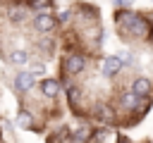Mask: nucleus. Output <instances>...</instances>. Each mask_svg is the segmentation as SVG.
<instances>
[{"mask_svg":"<svg viewBox=\"0 0 153 143\" xmlns=\"http://www.w3.org/2000/svg\"><path fill=\"white\" fill-rule=\"evenodd\" d=\"M115 21H117V26H120L124 33H129V36H134V38H148V36H151V21H148L146 17H141L139 12L120 10Z\"/></svg>","mask_w":153,"mask_h":143,"instance_id":"1","label":"nucleus"},{"mask_svg":"<svg viewBox=\"0 0 153 143\" xmlns=\"http://www.w3.org/2000/svg\"><path fill=\"white\" fill-rule=\"evenodd\" d=\"M86 64H88V60H86L81 52H72V55L65 57L62 72H65V76H79V74L86 69Z\"/></svg>","mask_w":153,"mask_h":143,"instance_id":"2","label":"nucleus"},{"mask_svg":"<svg viewBox=\"0 0 153 143\" xmlns=\"http://www.w3.org/2000/svg\"><path fill=\"white\" fill-rule=\"evenodd\" d=\"M33 26H36V31H41V33H50V31L57 26V17L50 14L48 10H41V12L33 17Z\"/></svg>","mask_w":153,"mask_h":143,"instance_id":"3","label":"nucleus"},{"mask_svg":"<svg viewBox=\"0 0 153 143\" xmlns=\"http://www.w3.org/2000/svg\"><path fill=\"white\" fill-rule=\"evenodd\" d=\"M122 62H120V57L117 55H108L103 62H100V74L105 76V79H115L120 72H122Z\"/></svg>","mask_w":153,"mask_h":143,"instance_id":"4","label":"nucleus"},{"mask_svg":"<svg viewBox=\"0 0 153 143\" xmlns=\"http://www.w3.org/2000/svg\"><path fill=\"white\" fill-rule=\"evenodd\" d=\"M33 86H36V76H33L31 72H17V76H14V88H17V91L26 93V91H31Z\"/></svg>","mask_w":153,"mask_h":143,"instance_id":"5","label":"nucleus"},{"mask_svg":"<svg viewBox=\"0 0 153 143\" xmlns=\"http://www.w3.org/2000/svg\"><path fill=\"white\" fill-rule=\"evenodd\" d=\"M120 105L124 110H139L141 107V95H136L134 91H127V93L120 95Z\"/></svg>","mask_w":153,"mask_h":143,"instance_id":"6","label":"nucleus"},{"mask_svg":"<svg viewBox=\"0 0 153 143\" xmlns=\"http://www.w3.org/2000/svg\"><path fill=\"white\" fill-rule=\"evenodd\" d=\"M41 93H43L45 98H55V95L60 93V81H57V79H43V81H41Z\"/></svg>","mask_w":153,"mask_h":143,"instance_id":"7","label":"nucleus"},{"mask_svg":"<svg viewBox=\"0 0 153 143\" xmlns=\"http://www.w3.org/2000/svg\"><path fill=\"white\" fill-rule=\"evenodd\" d=\"M151 88H153V83H151V79H146V76H139V79H134V83H131V91L136 93V95H148L151 93Z\"/></svg>","mask_w":153,"mask_h":143,"instance_id":"8","label":"nucleus"},{"mask_svg":"<svg viewBox=\"0 0 153 143\" xmlns=\"http://www.w3.org/2000/svg\"><path fill=\"white\" fill-rule=\"evenodd\" d=\"M96 117H98V122L112 124V122H115V110H112L110 105H98V107H96Z\"/></svg>","mask_w":153,"mask_h":143,"instance_id":"9","label":"nucleus"},{"mask_svg":"<svg viewBox=\"0 0 153 143\" xmlns=\"http://www.w3.org/2000/svg\"><path fill=\"white\" fill-rule=\"evenodd\" d=\"M26 14H29V7H24V5H12V7H10V12H7L10 21H24V19H26Z\"/></svg>","mask_w":153,"mask_h":143,"instance_id":"10","label":"nucleus"},{"mask_svg":"<svg viewBox=\"0 0 153 143\" xmlns=\"http://www.w3.org/2000/svg\"><path fill=\"white\" fill-rule=\"evenodd\" d=\"M10 62L22 67V64H29V50H12L10 52Z\"/></svg>","mask_w":153,"mask_h":143,"instance_id":"11","label":"nucleus"},{"mask_svg":"<svg viewBox=\"0 0 153 143\" xmlns=\"http://www.w3.org/2000/svg\"><path fill=\"white\" fill-rule=\"evenodd\" d=\"M17 124H19L22 129H31V126H33V117H31V112L19 110V114H17Z\"/></svg>","mask_w":153,"mask_h":143,"instance_id":"12","label":"nucleus"},{"mask_svg":"<svg viewBox=\"0 0 153 143\" xmlns=\"http://www.w3.org/2000/svg\"><path fill=\"white\" fill-rule=\"evenodd\" d=\"M67 98H69L72 105H79V102H81V91H79V86L67 83Z\"/></svg>","mask_w":153,"mask_h":143,"instance_id":"13","label":"nucleus"},{"mask_svg":"<svg viewBox=\"0 0 153 143\" xmlns=\"http://www.w3.org/2000/svg\"><path fill=\"white\" fill-rule=\"evenodd\" d=\"M91 129L88 126H79V131H74V133H69V138L72 141H91Z\"/></svg>","mask_w":153,"mask_h":143,"instance_id":"14","label":"nucleus"},{"mask_svg":"<svg viewBox=\"0 0 153 143\" xmlns=\"http://www.w3.org/2000/svg\"><path fill=\"white\" fill-rule=\"evenodd\" d=\"M29 72H31L33 76H43V74H45V64H41V62H33V64H29Z\"/></svg>","mask_w":153,"mask_h":143,"instance_id":"15","label":"nucleus"},{"mask_svg":"<svg viewBox=\"0 0 153 143\" xmlns=\"http://www.w3.org/2000/svg\"><path fill=\"white\" fill-rule=\"evenodd\" d=\"M105 138H110V129H100V131L91 133V141H105Z\"/></svg>","mask_w":153,"mask_h":143,"instance_id":"16","label":"nucleus"},{"mask_svg":"<svg viewBox=\"0 0 153 143\" xmlns=\"http://www.w3.org/2000/svg\"><path fill=\"white\" fill-rule=\"evenodd\" d=\"M69 19H72V12H69V10H65V12L57 14V24H67Z\"/></svg>","mask_w":153,"mask_h":143,"instance_id":"17","label":"nucleus"},{"mask_svg":"<svg viewBox=\"0 0 153 143\" xmlns=\"http://www.w3.org/2000/svg\"><path fill=\"white\" fill-rule=\"evenodd\" d=\"M117 57H120V62H122V64H131V62H134V57H131V52H120Z\"/></svg>","mask_w":153,"mask_h":143,"instance_id":"18","label":"nucleus"},{"mask_svg":"<svg viewBox=\"0 0 153 143\" xmlns=\"http://www.w3.org/2000/svg\"><path fill=\"white\" fill-rule=\"evenodd\" d=\"M50 7V0H31V7Z\"/></svg>","mask_w":153,"mask_h":143,"instance_id":"19","label":"nucleus"},{"mask_svg":"<svg viewBox=\"0 0 153 143\" xmlns=\"http://www.w3.org/2000/svg\"><path fill=\"white\" fill-rule=\"evenodd\" d=\"M41 48H43V50H53V41L43 38V41H41Z\"/></svg>","mask_w":153,"mask_h":143,"instance_id":"20","label":"nucleus"},{"mask_svg":"<svg viewBox=\"0 0 153 143\" xmlns=\"http://www.w3.org/2000/svg\"><path fill=\"white\" fill-rule=\"evenodd\" d=\"M148 38H151V41H153V31H151V36H148Z\"/></svg>","mask_w":153,"mask_h":143,"instance_id":"21","label":"nucleus"}]
</instances>
